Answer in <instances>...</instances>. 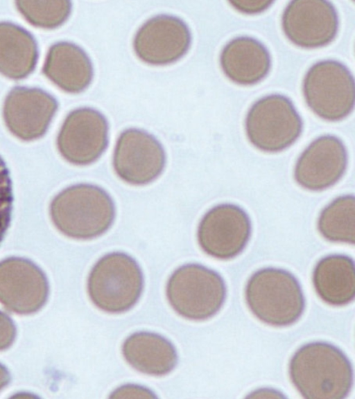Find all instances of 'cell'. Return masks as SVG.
I'll use <instances>...</instances> for the list:
<instances>
[{
    "instance_id": "1",
    "label": "cell",
    "mask_w": 355,
    "mask_h": 399,
    "mask_svg": "<svg viewBox=\"0 0 355 399\" xmlns=\"http://www.w3.org/2000/svg\"><path fill=\"white\" fill-rule=\"evenodd\" d=\"M291 380L304 398L342 399L353 384L352 364L336 346L326 342L306 344L289 362Z\"/></svg>"
},
{
    "instance_id": "2",
    "label": "cell",
    "mask_w": 355,
    "mask_h": 399,
    "mask_svg": "<svg viewBox=\"0 0 355 399\" xmlns=\"http://www.w3.org/2000/svg\"><path fill=\"white\" fill-rule=\"evenodd\" d=\"M245 297L252 313L272 326L295 323L304 309V297L298 281L290 272L277 268H263L248 279Z\"/></svg>"
},
{
    "instance_id": "3",
    "label": "cell",
    "mask_w": 355,
    "mask_h": 399,
    "mask_svg": "<svg viewBox=\"0 0 355 399\" xmlns=\"http://www.w3.org/2000/svg\"><path fill=\"white\" fill-rule=\"evenodd\" d=\"M144 279L136 260L123 252H113L101 258L92 267L87 291L92 303L110 313L130 309L142 292Z\"/></svg>"
},
{
    "instance_id": "4",
    "label": "cell",
    "mask_w": 355,
    "mask_h": 399,
    "mask_svg": "<svg viewBox=\"0 0 355 399\" xmlns=\"http://www.w3.org/2000/svg\"><path fill=\"white\" fill-rule=\"evenodd\" d=\"M115 207L102 188L89 184L71 186L55 202V220L67 236L81 240L100 236L112 226Z\"/></svg>"
},
{
    "instance_id": "5",
    "label": "cell",
    "mask_w": 355,
    "mask_h": 399,
    "mask_svg": "<svg viewBox=\"0 0 355 399\" xmlns=\"http://www.w3.org/2000/svg\"><path fill=\"white\" fill-rule=\"evenodd\" d=\"M166 296L173 310L191 320L202 321L216 314L226 296L222 277L198 264L178 267L166 285Z\"/></svg>"
},
{
    "instance_id": "6",
    "label": "cell",
    "mask_w": 355,
    "mask_h": 399,
    "mask_svg": "<svg viewBox=\"0 0 355 399\" xmlns=\"http://www.w3.org/2000/svg\"><path fill=\"white\" fill-rule=\"evenodd\" d=\"M302 91L311 111L326 121H340L354 108L353 76L344 64L336 60L313 64L304 76Z\"/></svg>"
},
{
    "instance_id": "7",
    "label": "cell",
    "mask_w": 355,
    "mask_h": 399,
    "mask_svg": "<svg viewBox=\"0 0 355 399\" xmlns=\"http://www.w3.org/2000/svg\"><path fill=\"white\" fill-rule=\"evenodd\" d=\"M245 126L248 139L255 148L266 152H277L298 139L302 121L287 97L271 94L251 106Z\"/></svg>"
},
{
    "instance_id": "8",
    "label": "cell",
    "mask_w": 355,
    "mask_h": 399,
    "mask_svg": "<svg viewBox=\"0 0 355 399\" xmlns=\"http://www.w3.org/2000/svg\"><path fill=\"white\" fill-rule=\"evenodd\" d=\"M250 233V220L244 210L223 204L205 214L198 225L197 238L205 253L217 259L227 260L244 249Z\"/></svg>"
},
{
    "instance_id": "9",
    "label": "cell",
    "mask_w": 355,
    "mask_h": 399,
    "mask_svg": "<svg viewBox=\"0 0 355 399\" xmlns=\"http://www.w3.org/2000/svg\"><path fill=\"white\" fill-rule=\"evenodd\" d=\"M166 155L161 143L144 130L130 128L119 135L113 166L117 176L132 185H145L162 172Z\"/></svg>"
},
{
    "instance_id": "10",
    "label": "cell",
    "mask_w": 355,
    "mask_h": 399,
    "mask_svg": "<svg viewBox=\"0 0 355 399\" xmlns=\"http://www.w3.org/2000/svg\"><path fill=\"white\" fill-rule=\"evenodd\" d=\"M282 27L294 44L306 48H319L329 44L336 37L338 17L329 1H292L283 12Z\"/></svg>"
},
{
    "instance_id": "11",
    "label": "cell",
    "mask_w": 355,
    "mask_h": 399,
    "mask_svg": "<svg viewBox=\"0 0 355 399\" xmlns=\"http://www.w3.org/2000/svg\"><path fill=\"white\" fill-rule=\"evenodd\" d=\"M107 142L106 118L89 107L72 111L66 118L58 139L62 156L76 165H87L96 161Z\"/></svg>"
},
{
    "instance_id": "12",
    "label": "cell",
    "mask_w": 355,
    "mask_h": 399,
    "mask_svg": "<svg viewBox=\"0 0 355 399\" xmlns=\"http://www.w3.org/2000/svg\"><path fill=\"white\" fill-rule=\"evenodd\" d=\"M190 44L189 29L182 19L170 15H158L139 28L133 47L138 57L144 62L163 65L182 57Z\"/></svg>"
},
{
    "instance_id": "13",
    "label": "cell",
    "mask_w": 355,
    "mask_h": 399,
    "mask_svg": "<svg viewBox=\"0 0 355 399\" xmlns=\"http://www.w3.org/2000/svg\"><path fill=\"white\" fill-rule=\"evenodd\" d=\"M347 152L343 141L332 135L313 141L299 157L294 177L302 188L322 190L335 184L344 175Z\"/></svg>"
},
{
    "instance_id": "14",
    "label": "cell",
    "mask_w": 355,
    "mask_h": 399,
    "mask_svg": "<svg viewBox=\"0 0 355 399\" xmlns=\"http://www.w3.org/2000/svg\"><path fill=\"white\" fill-rule=\"evenodd\" d=\"M57 107L55 100L40 89L15 87L6 98L3 116L15 134L32 139L44 133Z\"/></svg>"
},
{
    "instance_id": "15",
    "label": "cell",
    "mask_w": 355,
    "mask_h": 399,
    "mask_svg": "<svg viewBox=\"0 0 355 399\" xmlns=\"http://www.w3.org/2000/svg\"><path fill=\"white\" fill-rule=\"evenodd\" d=\"M220 64L225 75L241 85H254L264 78L270 69V56L257 39L239 37L222 49Z\"/></svg>"
},
{
    "instance_id": "16",
    "label": "cell",
    "mask_w": 355,
    "mask_h": 399,
    "mask_svg": "<svg viewBox=\"0 0 355 399\" xmlns=\"http://www.w3.org/2000/svg\"><path fill=\"white\" fill-rule=\"evenodd\" d=\"M43 72L58 87L69 93L83 91L93 76L87 55L79 46L69 42H60L50 48Z\"/></svg>"
},
{
    "instance_id": "17",
    "label": "cell",
    "mask_w": 355,
    "mask_h": 399,
    "mask_svg": "<svg viewBox=\"0 0 355 399\" xmlns=\"http://www.w3.org/2000/svg\"><path fill=\"white\" fill-rule=\"evenodd\" d=\"M122 353L132 368L150 375L168 373L178 361L173 345L162 336L150 332H135L128 337Z\"/></svg>"
},
{
    "instance_id": "18",
    "label": "cell",
    "mask_w": 355,
    "mask_h": 399,
    "mask_svg": "<svg viewBox=\"0 0 355 399\" xmlns=\"http://www.w3.org/2000/svg\"><path fill=\"white\" fill-rule=\"evenodd\" d=\"M313 283L320 298L329 305L343 306L355 296V273L353 260L345 255H330L316 264Z\"/></svg>"
},
{
    "instance_id": "19",
    "label": "cell",
    "mask_w": 355,
    "mask_h": 399,
    "mask_svg": "<svg viewBox=\"0 0 355 399\" xmlns=\"http://www.w3.org/2000/svg\"><path fill=\"white\" fill-rule=\"evenodd\" d=\"M37 46L25 30L8 22L0 23V73L12 79H20L34 69Z\"/></svg>"
},
{
    "instance_id": "20",
    "label": "cell",
    "mask_w": 355,
    "mask_h": 399,
    "mask_svg": "<svg viewBox=\"0 0 355 399\" xmlns=\"http://www.w3.org/2000/svg\"><path fill=\"white\" fill-rule=\"evenodd\" d=\"M355 200L354 196H340L321 212L318 229L326 240L339 243L354 244Z\"/></svg>"
},
{
    "instance_id": "21",
    "label": "cell",
    "mask_w": 355,
    "mask_h": 399,
    "mask_svg": "<svg viewBox=\"0 0 355 399\" xmlns=\"http://www.w3.org/2000/svg\"><path fill=\"white\" fill-rule=\"evenodd\" d=\"M33 280L29 278L1 280L0 301L15 312L35 311L45 301L47 288L44 278L35 282Z\"/></svg>"
},
{
    "instance_id": "22",
    "label": "cell",
    "mask_w": 355,
    "mask_h": 399,
    "mask_svg": "<svg viewBox=\"0 0 355 399\" xmlns=\"http://www.w3.org/2000/svg\"><path fill=\"white\" fill-rule=\"evenodd\" d=\"M17 9L32 24L51 28L62 24L71 11L69 1H18Z\"/></svg>"
},
{
    "instance_id": "23",
    "label": "cell",
    "mask_w": 355,
    "mask_h": 399,
    "mask_svg": "<svg viewBox=\"0 0 355 399\" xmlns=\"http://www.w3.org/2000/svg\"><path fill=\"white\" fill-rule=\"evenodd\" d=\"M13 195L9 170L0 157V243L9 227Z\"/></svg>"
},
{
    "instance_id": "24",
    "label": "cell",
    "mask_w": 355,
    "mask_h": 399,
    "mask_svg": "<svg viewBox=\"0 0 355 399\" xmlns=\"http://www.w3.org/2000/svg\"><path fill=\"white\" fill-rule=\"evenodd\" d=\"M231 5L239 12L254 14L263 11L272 1H230Z\"/></svg>"
},
{
    "instance_id": "25",
    "label": "cell",
    "mask_w": 355,
    "mask_h": 399,
    "mask_svg": "<svg viewBox=\"0 0 355 399\" xmlns=\"http://www.w3.org/2000/svg\"><path fill=\"white\" fill-rule=\"evenodd\" d=\"M14 328L10 321L0 313V348L10 344L13 339Z\"/></svg>"
},
{
    "instance_id": "26",
    "label": "cell",
    "mask_w": 355,
    "mask_h": 399,
    "mask_svg": "<svg viewBox=\"0 0 355 399\" xmlns=\"http://www.w3.org/2000/svg\"><path fill=\"white\" fill-rule=\"evenodd\" d=\"M8 375L6 371L0 366V388L8 382Z\"/></svg>"
}]
</instances>
